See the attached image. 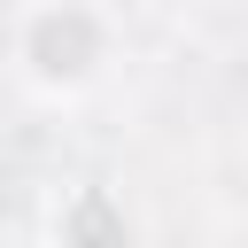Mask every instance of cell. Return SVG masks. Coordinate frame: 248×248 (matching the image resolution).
<instances>
[{"label": "cell", "instance_id": "1", "mask_svg": "<svg viewBox=\"0 0 248 248\" xmlns=\"http://www.w3.org/2000/svg\"><path fill=\"white\" fill-rule=\"evenodd\" d=\"M116 16L101 0H23L8 23V70L39 101H85L116 70Z\"/></svg>", "mask_w": 248, "mask_h": 248}, {"label": "cell", "instance_id": "2", "mask_svg": "<svg viewBox=\"0 0 248 248\" xmlns=\"http://www.w3.org/2000/svg\"><path fill=\"white\" fill-rule=\"evenodd\" d=\"M46 232H54V240H132L140 225H132V209H124L108 186H70V194L54 202V217H46Z\"/></svg>", "mask_w": 248, "mask_h": 248}]
</instances>
